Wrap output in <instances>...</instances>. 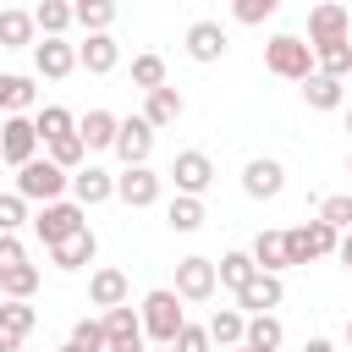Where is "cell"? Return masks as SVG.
Instances as JSON below:
<instances>
[{
	"instance_id": "26",
	"label": "cell",
	"mask_w": 352,
	"mask_h": 352,
	"mask_svg": "<svg viewBox=\"0 0 352 352\" xmlns=\"http://www.w3.org/2000/svg\"><path fill=\"white\" fill-rule=\"evenodd\" d=\"M77 132H82V143H88V148H116L121 116H110V110H88V116L77 121Z\"/></svg>"
},
{
	"instance_id": "8",
	"label": "cell",
	"mask_w": 352,
	"mask_h": 352,
	"mask_svg": "<svg viewBox=\"0 0 352 352\" xmlns=\"http://www.w3.org/2000/svg\"><path fill=\"white\" fill-rule=\"evenodd\" d=\"M170 182H176V192H192V198H204L209 187H214V160L204 154V148H182L176 160H170V170H165Z\"/></svg>"
},
{
	"instance_id": "39",
	"label": "cell",
	"mask_w": 352,
	"mask_h": 352,
	"mask_svg": "<svg viewBox=\"0 0 352 352\" xmlns=\"http://www.w3.org/2000/svg\"><path fill=\"white\" fill-rule=\"evenodd\" d=\"M314 55H319V72H330V77H346V72H352V38L324 44V50H314Z\"/></svg>"
},
{
	"instance_id": "24",
	"label": "cell",
	"mask_w": 352,
	"mask_h": 352,
	"mask_svg": "<svg viewBox=\"0 0 352 352\" xmlns=\"http://www.w3.org/2000/svg\"><path fill=\"white\" fill-rule=\"evenodd\" d=\"M38 22H33V11H0V50H33L38 38Z\"/></svg>"
},
{
	"instance_id": "16",
	"label": "cell",
	"mask_w": 352,
	"mask_h": 352,
	"mask_svg": "<svg viewBox=\"0 0 352 352\" xmlns=\"http://www.w3.org/2000/svg\"><path fill=\"white\" fill-rule=\"evenodd\" d=\"M280 297H286L280 275H275V270H258V275L236 292V308H242V314H270V308H280Z\"/></svg>"
},
{
	"instance_id": "12",
	"label": "cell",
	"mask_w": 352,
	"mask_h": 352,
	"mask_svg": "<svg viewBox=\"0 0 352 352\" xmlns=\"http://www.w3.org/2000/svg\"><path fill=\"white\" fill-rule=\"evenodd\" d=\"M182 50H187V60L214 66V60H226L231 38H226V28H220V22H192V28H187V38H182Z\"/></svg>"
},
{
	"instance_id": "36",
	"label": "cell",
	"mask_w": 352,
	"mask_h": 352,
	"mask_svg": "<svg viewBox=\"0 0 352 352\" xmlns=\"http://www.w3.org/2000/svg\"><path fill=\"white\" fill-rule=\"evenodd\" d=\"M0 292H6V297H33V292H38V264L0 270Z\"/></svg>"
},
{
	"instance_id": "7",
	"label": "cell",
	"mask_w": 352,
	"mask_h": 352,
	"mask_svg": "<svg viewBox=\"0 0 352 352\" xmlns=\"http://www.w3.org/2000/svg\"><path fill=\"white\" fill-rule=\"evenodd\" d=\"M214 286H220L214 258H204V253L176 258V292H182V302H209V297H214Z\"/></svg>"
},
{
	"instance_id": "40",
	"label": "cell",
	"mask_w": 352,
	"mask_h": 352,
	"mask_svg": "<svg viewBox=\"0 0 352 352\" xmlns=\"http://www.w3.org/2000/svg\"><path fill=\"white\" fill-rule=\"evenodd\" d=\"M319 220H330L336 231H346V226H352V192H330V198H319Z\"/></svg>"
},
{
	"instance_id": "9",
	"label": "cell",
	"mask_w": 352,
	"mask_h": 352,
	"mask_svg": "<svg viewBox=\"0 0 352 352\" xmlns=\"http://www.w3.org/2000/svg\"><path fill=\"white\" fill-rule=\"evenodd\" d=\"M160 192H165V176L148 170V165H126V170L116 176V198H121L126 209H148V204H160Z\"/></svg>"
},
{
	"instance_id": "28",
	"label": "cell",
	"mask_w": 352,
	"mask_h": 352,
	"mask_svg": "<svg viewBox=\"0 0 352 352\" xmlns=\"http://www.w3.org/2000/svg\"><path fill=\"white\" fill-rule=\"evenodd\" d=\"M33 22H38L44 38H66V28L77 22V11H72V0H38L33 6Z\"/></svg>"
},
{
	"instance_id": "47",
	"label": "cell",
	"mask_w": 352,
	"mask_h": 352,
	"mask_svg": "<svg viewBox=\"0 0 352 352\" xmlns=\"http://www.w3.org/2000/svg\"><path fill=\"white\" fill-rule=\"evenodd\" d=\"M220 352H258V346H248V341H236V346H220Z\"/></svg>"
},
{
	"instance_id": "37",
	"label": "cell",
	"mask_w": 352,
	"mask_h": 352,
	"mask_svg": "<svg viewBox=\"0 0 352 352\" xmlns=\"http://www.w3.org/2000/svg\"><path fill=\"white\" fill-rule=\"evenodd\" d=\"M66 341H72L77 352H104V346H110V336H104V319H77Z\"/></svg>"
},
{
	"instance_id": "3",
	"label": "cell",
	"mask_w": 352,
	"mask_h": 352,
	"mask_svg": "<svg viewBox=\"0 0 352 352\" xmlns=\"http://www.w3.org/2000/svg\"><path fill=\"white\" fill-rule=\"evenodd\" d=\"M138 314H143V336H148V341H165V346H170L176 330L187 324V308H182V292H176V286H154Z\"/></svg>"
},
{
	"instance_id": "13",
	"label": "cell",
	"mask_w": 352,
	"mask_h": 352,
	"mask_svg": "<svg viewBox=\"0 0 352 352\" xmlns=\"http://www.w3.org/2000/svg\"><path fill=\"white\" fill-rule=\"evenodd\" d=\"M82 60H77V44H66V38H38L33 44V72L38 77H50V82H60V77H72Z\"/></svg>"
},
{
	"instance_id": "2",
	"label": "cell",
	"mask_w": 352,
	"mask_h": 352,
	"mask_svg": "<svg viewBox=\"0 0 352 352\" xmlns=\"http://www.w3.org/2000/svg\"><path fill=\"white\" fill-rule=\"evenodd\" d=\"M16 192L28 204H50V198H66L72 192V170L55 165L50 154H33L28 165H16Z\"/></svg>"
},
{
	"instance_id": "6",
	"label": "cell",
	"mask_w": 352,
	"mask_h": 352,
	"mask_svg": "<svg viewBox=\"0 0 352 352\" xmlns=\"http://www.w3.org/2000/svg\"><path fill=\"white\" fill-rule=\"evenodd\" d=\"M314 50H324V44H341V38H352V11L341 6V0H319L314 11H308V33H302Z\"/></svg>"
},
{
	"instance_id": "22",
	"label": "cell",
	"mask_w": 352,
	"mask_h": 352,
	"mask_svg": "<svg viewBox=\"0 0 352 352\" xmlns=\"http://www.w3.org/2000/svg\"><path fill=\"white\" fill-rule=\"evenodd\" d=\"M126 297H132V286H126V275H121V270H110V264H104V270H94V275H88V302H94V308H116V302H126Z\"/></svg>"
},
{
	"instance_id": "21",
	"label": "cell",
	"mask_w": 352,
	"mask_h": 352,
	"mask_svg": "<svg viewBox=\"0 0 352 352\" xmlns=\"http://www.w3.org/2000/svg\"><path fill=\"white\" fill-rule=\"evenodd\" d=\"M0 110H6V116H28V110H38V82L22 77V72H0Z\"/></svg>"
},
{
	"instance_id": "38",
	"label": "cell",
	"mask_w": 352,
	"mask_h": 352,
	"mask_svg": "<svg viewBox=\"0 0 352 352\" xmlns=\"http://www.w3.org/2000/svg\"><path fill=\"white\" fill-rule=\"evenodd\" d=\"M275 11H280V0H231V16H236L242 28H264Z\"/></svg>"
},
{
	"instance_id": "31",
	"label": "cell",
	"mask_w": 352,
	"mask_h": 352,
	"mask_svg": "<svg viewBox=\"0 0 352 352\" xmlns=\"http://www.w3.org/2000/svg\"><path fill=\"white\" fill-rule=\"evenodd\" d=\"M72 11H77V28H88V33H110L121 0H72Z\"/></svg>"
},
{
	"instance_id": "29",
	"label": "cell",
	"mask_w": 352,
	"mask_h": 352,
	"mask_svg": "<svg viewBox=\"0 0 352 352\" xmlns=\"http://www.w3.org/2000/svg\"><path fill=\"white\" fill-rule=\"evenodd\" d=\"M253 258H258V270H292V253H286V231H258L253 236Z\"/></svg>"
},
{
	"instance_id": "23",
	"label": "cell",
	"mask_w": 352,
	"mask_h": 352,
	"mask_svg": "<svg viewBox=\"0 0 352 352\" xmlns=\"http://www.w3.org/2000/svg\"><path fill=\"white\" fill-rule=\"evenodd\" d=\"M220 286H231V292H242L253 275H258V258H253V248H231V253H220Z\"/></svg>"
},
{
	"instance_id": "11",
	"label": "cell",
	"mask_w": 352,
	"mask_h": 352,
	"mask_svg": "<svg viewBox=\"0 0 352 352\" xmlns=\"http://www.w3.org/2000/svg\"><path fill=\"white\" fill-rule=\"evenodd\" d=\"M154 121L148 116H126L121 121V132H116V160L121 165H148V154H154Z\"/></svg>"
},
{
	"instance_id": "17",
	"label": "cell",
	"mask_w": 352,
	"mask_h": 352,
	"mask_svg": "<svg viewBox=\"0 0 352 352\" xmlns=\"http://www.w3.org/2000/svg\"><path fill=\"white\" fill-rule=\"evenodd\" d=\"M99 319H104L110 346H132V352H143V314H138L132 302H116V308H104Z\"/></svg>"
},
{
	"instance_id": "42",
	"label": "cell",
	"mask_w": 352,
	"mask_h": 352,
	"mask_svg": "<svg viewBox=\"0 0 352 352\" xmlns=\"http://www.w3.org/2000/svg\"><path fill=\"white\" fill-rule=\"evenodd\" d=\"M170 346L176 352H214V336H209V324H182Z\"/></svg>"
},
{
	"instance_id": "4",
	"label": "cell",
	"mask_w": 352,
	"mask_h": 352,
	"mask_svg": "<svg viewBox=\"0 0 352 352\" xmlns=\"http://www.w3.org/2000/svg\"><path fill=\"white\" fill-rule=\"evenodd\" d=\"M82 226H88V209H82L77 198H50V204H38V214H33V236H38L44 248L77 236Z\"/></svg>"
},
{
	"instance_id": "35",
	"label": "cell",
	"mask_w": 352,
	"mask_h": 352,
	"mask_svg": "<svg viewBox=\"0 0 352 352\" xmlns=\"http://www.w3.org/2000/svg\"><path fill=\"white\" fill-rule=\"evenodd\" d=\"M50 160H55V165H66V170H77V165L88 160V143H82V132H66V138H50Z\"/></svg>"
},
{
	"instance_id": "10",
	"label": "cell",
	"mask_w": 352,
	"mask_h": 352,
	"mask_svg": "<svg viewBox=\"0 0 352 352\" xmlns=\"http://www.w3.org/2000/svg\"><path fill=\"white\" fill-rule=\"evenodd\" d=\"M38 126H33V116H6V126H0V160L6 165H28L33 154H38Z\"/></svg>"
},
{
	"instance_id": "44",
	"label": "cell",
	"mask_w": 352,
	"mask_h": 352,
	"mask_svg": "<svg viewBox=\"0 0 352 352\" xmlns=\"http://www.w3.org/2000/svg\"><path fill=\"white\" fill-rule=\"evenodd\" d=\"M22 341H28V330H16L11 319H0V352H22Z\"/></svg>"
},
{
	"instance_id": "14",
	"label": "cell",
	"mask_w": 352,
	"mask_h": 352,
	"mask_svg": "<svg viewBox=\"0 0 352 352\" xmlns=\"http://www.w3.org/2000/svg\"><path fill=\"white\" fill-rule=\"evenodd\" d=\"M280 187H286V165H280V160L253 154V160L242 165V192H248V198H280Z\"/></svg>"
},
{
	"instance_id": "1",
	"label": "cell",
	"mask_w": 352,
	"mask_h": 352,
	"mask_svg": "<svg viewBox=\"0 0 352 352\" xmlns=\"http://www.w3.org/2000/svg\"><path fill=\"white\" fill-rule=\"evenodd\" d=\"M264 66H270V77L302 82V77L319 72V55H314V44H308L302 33H275V38L264 44Z\"/></svg>"
},
{
	"instance_id": "46",
	"label": "cell",
	"mask_w": 352,
	"mask_h": 352,
	"mask_svg": "<svg viewBox=\"0 0 352 352\" xmlns=\"http://www.w3.org/2000/svg\"><path fill=\"white\" fill-rule=\"evenodd\" d=\"M302 352H336V341H330V336H308V341H302Z\"/></svg>"
},
{
	"instance_id": "25",
	"label": "cell",
	"mask_w": 352,
	"mask_h": 352,
	"mask_svg": "<svg viewBox=\"0 0 352 352\" xmlns=\"http://www.w3.org/2000/svg\"><path fill=\"white\" fill-rule=\"evenodd\" d=\"M302 104L308 110H341V77H330V72L302 77Z\"/></svg>"
},
{
	"instance_id": "33",
	"label": "cell",
	"mask_w": 352,
	"mask_h": 352,
	"mask_svg": "<svg viewBox=\"0 0 352 352\" xmlns=\"http://www.w3.org/2000/svg\"><path fill=\"white\" fill-rule=\"evenodd\" d=\"M33 126H38V138H44V143H50V138L77 132V121H72V110H66V104H38V110H33Z\"/></svg>"
},
{
	"instance_id": "48",
	"label": "cell",
	"mask_w": 352,
	"mask_h": 352,
	"mask_svg": "<svg viewBox=\"0 0 352 352\" xmlns=\"http://www.w3.org/2000/svg\"><path fill=\"white\" fill-rule=\"evenodd\" d=\"M148 352H176V346H165V341H154V346H148Z\"/></svg>"
},
{
	"instance_id": "15",
	"label": "cell",
	"mask_w": 352,
	"mask_h": 352,
	"mask_svg": "<svg viewBox=\"0 0 352 352\" xmlns=\"http://www.w3.org/2000/svg\"><path fill=\"white\" fill-rule=\"evenodd\" d=\"M77 60H82L88 77H110V72L121 66V44H116V33H88V38L77 44Z\"/></svg>"
},
{
	"instance_id": "19",
	"label": "cell",
	"mask_w": 352,
	"mask_h": 352,
	"mask_svg": "<svg viewBox=\"0 0 352 352\" xmlns=\"http://www.w3.org/2000/svg\"><path fill=\"white\" fill-rule=\"evenodd\" d=\"M143 116H148L154 126H176V121L187 116V99H182V88H170V82L148 88V94H143Z\"/></svg>"
},
{
	"instance_id": "27",
	"label": "cell",
	"mask_w": 352,
	"mask_h": 352,
	"mask_svg": "<svg viewBox=\"0 0 352 352\" xmlns=\"http://www.w3.org/2000/svg\"><path fill=\"white\" fill-rule=\"evenodd\" d=\"M165 226H170V231H182V236H192V231L204 226V198H192V192H176V198L165 204Z\"/></svg>"
},
{
	"instance_id": "53",
	"label": "cell",
	"mask_w": 352,
	"mask_h": 352,
	"mask_svg": "<svg viewBox=\"0 0 352 352\" xmlns=\"http://www.w3.org/2000/svg\"><path fill=\"white\" fill-rule=\"evenodd\" d=\"M346 176H352V154H346Z\"/></svg>"
},
{
	"instance_id": "18",
	"label": "cell",
	"mask_w": 352,
	"mask_h": 352,
	"mask_svg": "<svg viewBox=\"0 0 352 352\" xmlns=\"http://www.w3.org/2000/svg\"><path fill=\"white\" fill-rule=\"evenodd\" d=\"M72 198H77L82 209L104 204V198H116V176H110L104 165H77V170H72Z\"/></svg>"
},
{
	"instance_id": "49",
	"label": "cell",
	"mask_w": 352,
	"mask_h": 352,
	"mask_svg": "<svg viewBox=\"0 0 352 352\" xmlns=\"http://www.w3.org/2000/svg\"><path fill=\"white\" fill-rule=\"evenodd\" d=\"M55 352H77V346H72V341H66V346H55Z\"/></svg>"
},
{
	"instance_id": "43",
	"label": "cell",
	"mask_w": 352,
	"mask_h": 352,
	"mask_svg": "<svg viewBox=\"0 0 352 352\" xmlns=\"http://www.w3.org/2000/svg\"><path fill=\"white\" fill-rule=\"evenodd\" d=\"M16 264H28V248L16 231H0V270H16Z\"/></svg>"
},
{
	"instance_id": "20",
	"label": "cell",
	"mask_w": 352,
	"mask_h": 352,
	"mask_svg": "<svg viewBox=\"0 0 352 352\" xmlns=\"http://www.w3.org/2000/svg\"><path fill=\"white\" fill-rule=\"evenodd\" d=\"M94 253H99V236H94L88 226H82L77 236H66V242H55V248H50V264L72 275V270H82V264H94Z\"/></svg>"
},
{
	"instance_id": "52",
	"label": "cell",
	"mask_w": 352,
	"mask_h": 352,
	"mask_svg": "<svg viewBox=\"0 0 352 352\" xmlns=\"http://www.w3.org/2000/svg\"><path fill=\"white\" fill-rule=\"evenodd\" d=\"M346 132H352V110H346Z\"/></svg>"
},
{
	"instance_id": "51",
	"label": "cell",
	"mask_w": 352,
	"mask_h": 352,
	"mask_svg": "<svg viewBox=\"0 0 352 352\" xmlns=\"http://www.w3.org/2000/svg\"><path fill=\"white\" fill-rule=\"evenodd\" d=\"M346 346H352V319H346Z\"/></svg>"
},
{
	"instance_id": "50",
	"label": "cell",
	"mask_w": 352,
	"mask_h": 352,
	"mask_svg": "<svg viewBox=\"0 0 352 352\" xmlns=\"http://www.w3.org/2000/svg\"><path fill=\"white\" fill-rule=\"evenodd\" d=\"M104 352H132V346H104Z\"/></svg>"
},
{
	"instance_id": "30",
	"label": "cell",
	"mask_w": 352,
	"mask_h": 352,
	"mask_svg": "<svg viewBox=\"0 0 352 352\" xmlns=\"http://www.w3.org/2000/svg\"><path fill=\"white\" fill-rule=\"evenodd\" d=\"M248 346H258V352H280V341H286V324L275 319V314H248V336H242Z\"/></svg>"
},
{
	"instance_id": "45",
	"label": "cell",
	"mask_w": 352,
	"mask_h": 352,
	"mask_svg": "<svg viewBox=\"0 0 352 352\" xmlns=\"http://www.w3.org/2000/svg\"><path fill=\"white\" fill-rule=\"evenodd\" d=\"M336 258H341V264H346V270H352V226H346V231H341V242H336Z\"/></svg>"
},
{
	"instance_id": "41",
	"label": "cell",
	"mask_w": 352,
	"mask_h": 352,
	"mask_svg": "<svg viewBox=\"0 0 352 352\" xmlns=\"http://www.w3.org/2000/svg\"><path fill=\"white\" fill-rule=\"evenodd\" d=\"M33 214H28V198L22 192H0V231H22Z\"/></svg>"
},
{
	"instance_id": "34",
	"label": "cell",
	"mask_w": 352,
	"mask_h": 352,
	"mask_svg": "<svg viewBox=\"0 0 352 352\" xmlns=\"http://www.w3.org/2000/svg\"><path fill=\"white\" fill-rule=\"evenodd\" d=\"M165 82V55H154V50H143V55H132V88H160Z\"/></svg>"
},
{
	"instance_id": "5",
	"label": "cell",
	"mask_w": 352,
	"mask_h": 352,
	"mask_svg": "<svg viewBox=\"0 0 352 352\" xmlns=\"http://www.w3.org/2000/svg\"><path fill=\"white\" fill-rule=\"evenodd\" d=\"M336 242H341V231H336L330 220H302V226H292V231H286V253H292V264L330 258V253H336Z\"/></svg>"
},
{
	"instance_id": "32",
	"label": "cell",
	"mask_w": 352,
	"mask_h": 352,
	"mask_svg": "<svg viewBox=\"0 0 352 352\" xmlns=\"http://www.w3.org/2000/svg\"><path fill=\"white\" fill-rule=\"evenodd\" d=\"M209 336H214V346H236L248 336V314L242 308H214L209 314Z\"/></svg>"
}]
</instances>
